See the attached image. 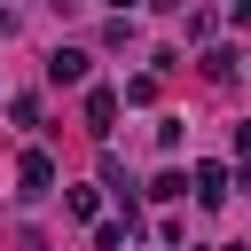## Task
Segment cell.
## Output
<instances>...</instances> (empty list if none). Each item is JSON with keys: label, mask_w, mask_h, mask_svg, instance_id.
<instances>
[{"label": "cell", "mask_w": 251, "mask_h": 251, "mask_svg": "<svg viewBox=\"0 0 251 251\" xmlns=\"http://www.w3.org/2000/svg\"><path fill=\"white\" fill-rule=\"evenodd\" d=\"M188 251H196V243H188Z\"/></svg>", "instance_id": "obj_8"}, {"label": "cell", "mask_w": 251, "mask_h": 251, "mask_svg": "<svg viewBox=\"0 0 251 251\" xmlns=\"http://www.w3.org/2000/svg\"><path fill=\"white\" fill-rule=\"evenodd\" d=\"M196 204H227V165H196Z\"/></svg>", "instance_id": "obj_4"}, {"label": "cell", "mask_w": 251, "mask_h": 251, "mask_svg": "<svg viewBox=\"0 0 251 251\" xmlns=\"http://www.w3.org/2000/svg\"><path fill=\"white\" fill-rule=\"evenodd\" d=\"M16 180H24V196H47V188H55V157H47V149H24Z\"/></svg>", "instance_id": "obj_1"}, {"label": "cell", "mask_w": 251, "mask_h": 251, "mask_svg": "<svg viewBox=\"0 0 251 251\" xmlns=\"http://www.w3.org/2000/svg\"><path fill=\"white\" fill-rule=\"evenodd\" d=\"M47 78L55 86H86V47H55L47 55Z\"/></svg>", "instance_id": "obj_2"}, {"label": "cell", "mask_w": 251, "mask_h": 251, "mask_svg": "<svg viewBox=\"0 0 251 251\" xmlns=\"http://www.w3.org/2000/svg\"><path fill=\"white\" fill-rule=\"evenodd\" d=\"M204 78L227 86V78H235V47H204Z\"/></svg>", "instance_id": "obj_5"}, {"label": "cell", "mask_w": 251, "mask_h": 251, "mask_svg": "<svg viewBox=\"0 0 251 251\" xmlns=\"http://www.w3.org/2000/svg\"><path fill=\"white\" fill-rule=\"evenodd\" d=\"M235 157H243V165H251V126H235Z\"/></svg>", "instance_id": "obj_6"}, {"label": "cell", "mask_w": 251, "mask_h": 251, "mask_svg": "<svg viewBox=\"0 0 251 251\" xmlns=\"http://www.w3.org/2000/svg\"><path fill=\"white\" fill-rule=\"evenodd\" d=\"M86 126H94V133H110V126H118V94H110V86H94V94H86Z\"/></svg>", "instance_id": "obj_3"}, {"label": "cell", "mask_w": 251, "mask_h": 251, "mask_svg": "<svg viewBox=\"0 0 251 251\" xmlns=\"http://www.w3.org/2000/svg\"><path fill=\"white\" fill-rule=\"evenodd\" d=\"M110 8H118V16H126V8H133V0H110Z\"/></svg>", "instance_id": "obj_7"}]
</instances>
